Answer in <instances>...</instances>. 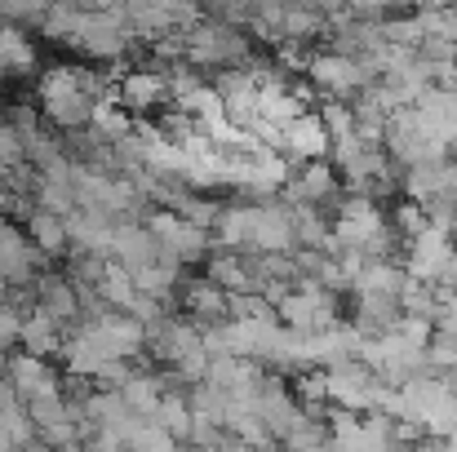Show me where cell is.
Returning a JSON list of instances; mask_svg holds the SVG:
<instances>
[{
    "label": "cell",
    "instance_id": "4316f807",
    "mask_svg": "<svg viewBox=\"0 0 457 452\" xmlns=\"http://www.w3.org/2000/svg\"><path fill=\"white\" fill-rule=\"evenodd\" d=\"M400 306H404L409 315H431V319H436L440 289H436L431 280H418V275H409V280H404V289H400Z\"/></svg>",
    "mask_w": 457,
    "mask_h": 452
},
{
    "label": "cell",
    "instance_id": "3957f363",
    "mask_svg": "<svg viewBox=\"0 0 457 452\" xmlns=\"http://www.w3.org/2000/svg\"><path fill=\"white\" fill-rule=\"evenodd\" d=\"M143 222L152 226V235L160 240V258H173V262L191 267V262H204V258L213 253V231L187 222L178 209H164V204H160V209H147Z\"/></svg>",
    "mask_w": 457,
    "mask_h": 452
},
{
    "label": "cell",
    "instance_id": "1f68e13d",
    "mask_svg": "<svg viewBox=\"0 0 457 452\" xmlns=\"http://www.w3.org/2000/svg\"><path fill=\"white\" fill-rule=\"evenodd\" d=\"M54 151H62V143H58L54 134H45V125H36V129H27V134H22V155H27L31 164L49 160Z\"/></svg>",
    "mask_w": 457,
    "mask_h": 452
},
{
    "label": "cell",
    "instance_id": "277c9868",
    "mask_svg": "<svg viewBox=\"0 0 457 452\" xmlns=\"http://www.w3.org/2000/svg\"><path fill=\"white\" fill-rule=\"evenodd\" d=\"M280 195H285L289 204H320L324 213H337L346 186H342L337 164H333L328 155H320V160H303L298 173H289V182H285Z\"/></svg>",
    "mask_w": 457,
    "mask_h": 452
},
{
    "label": "cell",
    "instance_id": "30bf717a",
    "mask_svg": "<svg viewBox=\"0 0 457 452\" xmlns=\"http://www.w3.org/2000/svg\"><path fill=\"white\" fill-rule=\"evenodd\" d=\"M120 103L134 116H152L160 103H169V76H164V67H134L120 80Z\"/></svg>",
    "mask_w": 457,
    "mask_h": 452
},
{
    "label": "cell",
    "instance_id": "8fae6325",
    "mask_svg": "<svg viewBox=\"0 0 457 452\" xmlns=\"http://www.w3.org/2000/svg\"><path fill=\"white\" fill-rule=\"evenodd\" d=\"M112 258L125 262L129 271L134 267H147L160 258V240L152 235V226L143 218H120L116 222V235H112Z\"/></svg>",
    "mask_w": 457,
    "mask_h": 452
},
{
    "label": "cell",
    "instance_id": "e0dca14e",
    "mask_svg": "<svg viewBox=\"0 0 457 452\" xmlns=\"http://www.w3.org/2000/svg\"><path fill=\"white\" fill-rule=\"evenodd\" d=\"M294 235L303 249H324V253H337V235H333V222L320 204H294Z\"/></svg>",
    "mask_w": 457,
    "mask_h": 452
},
{
    "label": "cell",
    "instance_id": "4fadbf2b",
    "mask_svg": "<svg viewBox=\"0 0 457 452\" xmlns=\"http://www.w3.org/2000/svg\"><path fill=\"white\" fill-rule=\"evenodd\" d=\"M351 298H355L351 324H355V333H364V337L391 333V328L400 324V315H404V306H400L395 293H351Z\"/></svg>",
    "mask_w": 457,
    "mask_h": 452
},
{
    "label": "cell",
    "instance_id": "484cf974",
    "mask_svg": "<svg viewBox=\"0 0 457 452\" xmlns=\"http://www.w3.org/2000/svg\"><path fill=\"white\" fill-rule=\"evenodd\" d=\"M178 444L155 417H138L134 426H129V435H125V448H138V452H169Z\"/></svg>",
    "mask_w": 457,
    "mask_h": 452
},
{
    "label": "cell",
    "instance_id": "8992f818",
    "mask_svg": "<svg viewBox=\"0 0 457 452\" xmlns=\"http://www.w3.org/2000/svg\"><path fill=\"white\" fill-rule=\"evenodd\" d=\"M85 328L98 333V341H103L107 355H120V359H143L147 355V324L138 315H129V310H116L112 306L107 315L85 319Z\"/></svg>",
    "mask_w": 457,
    "mask_h": 452
},
{
    "label": "cell",
    "instance_id": "f1b7e54d",
    "mask_svg": "<svg viewBox=\"0 0 457 452\" xmlns=\"http://www.w3.org/2000/svg\"><path fill=\"white\" fill-rule=\"evenodd\" d=\"M320 116H324L333 143L355 134V107H351V98H324V103H320Z\"/></svg>",
    "mask_w": 457,
    "mask_h": 452
},
{
    "label": "cell",
    "instance_id": "8d00e7d4",
    "mask_svg": "<svg viewBox=\"0 0 457 452\" xmlns=\"http://www.w3.org/2000/svg\"><path fill=\"white\" fill-rule=\"evenodd\" d=\"M85 9H107V13H125V4L129 0H80Z\"/></svg>",
    "mask_w": 457,
    "mask_h": 452
},
{
    "label": "cell",
    "instance_id": "6da1fadb",
    "mask_svg": "<svg viewBox=\"0 0 457 452\" xmlns=\"http://www.w3.org/2000/svg\"><path fill=\"white\" fill-rule=\"evenodd\" d=\"M36 103H40L49 125H58V129H89V116H94L98 98L85 94L80 67H45V76L36 80Z\"/></svg>",
    "mask_w": 457,
    "mask_h": 452
},
{
    "label": "cell",
    "instance_id": "2e32d148",
    "mask_svg": "<svg viewBox=\"0 0 457 452\" xmlns=\"http://www.w3.org/2000/svg\"><path fill=\"white\" fill-rule=\"evenodd\" d=\"M36 71V45L22 36V27L0 18V80H18Z\"/></svg>",
    "mask_w": 457,
    "mask_h": 452
},
{
    "label": "cell",
    "instance_id": "5bb4252c",
    "mask_svg": "<svg viewBox=\"0 0 457 452\" xmlns=\"http://www.w3.org/2000/svg\"><path fill=\"white\" fill-rule=\"evenodd\" d=\"M9 382L22 399L40 395V390H54L58 386V373L49 368V355H36V350H13L9 355Z\"/></svg>",
    "mask_w": 457,
    "mask_h": 452
},
{
    "label": "cell",
    "instance_id": "ac0fdd59",
    "mask_svg": "<svg viewBox=\"0 0 457 452\" xmlns=\"http://www.w3.org/2000/svg\"><path fill=\"white\" fill-rule=\"evenodd\" d=\"M27 235L36 240V249L45 253V258H62L67 249H71V235H67V218L62 213H49V209H31V218H27Z\"/></svg>",
    "mask_w": 457,
    "mask_h": 452
},
{
    "label": "cell",
    "instance_id": "83f0119b",
    "mask_svg": "<svg viewBox=\"0 0 457 452\" xmlns=\"http://www.w3.org/2000/svg\"><path fill=\"white\" fill-rule=\"evenodd\" d=\"M31 195H36V204H40V209H49V213H62V218L76 209V186H71V182L36 177V191H31Z\"/></svg>",
    "mask_w": 457,
    "mask_h": 452
},
{
    "label": "cell",
    "instance_id": "ffe728a7",
    "mask_svg": "<svg viewBox=\"0 0 457 452\" xmlns=\"http://www.w3.org/2000/svg\"><path fill=\"white\" fill-rule=\"evenodd\" d=\"M125 399H129V408L138 413V417H152L155 408H160V399L169 395V386H164V373H152V368H138L125 386Z\"/></svg>",
    "mask_w": 457,
    "mask_h": 452
},
{
    "label": "cell",
    "instance_id": "d6986e66",
    "mask_svg": "<svg viewBox=\"0 0 457 452\" xmlns=\"http://www.w3.org/2000/svg\"><path fill=\"white\" fill-rule=\"evenodd\" d=\"M134 111L125 107V103H116V98H98L94 103V116H89V129L103 138V143H120V138H129L134 134Z\"/></svg>",
    "mask_w": 457,
    "mask_h": 452
},
{
    "label": "cell",
    "instance_id": "d4e9b609",
    "mask_svg": "<svg viewBox=\"0 0 457 452\" xmlns=\"http://www.w3.org/2000/svg\"><path fill=\"white\" fill-rule=\"evenodd\" d=\"M391 226H395V231H400V240L409 244L413 235H422V231L431 226V218H427V204H422V200H409V195H395Z\"/></svg>",
    "mask_w": 457,
    "mask_h": 452
},
{
    "label": "cell",
    "instance_id": "836d02e7",
    "mask_svg": "<svg viewBox=\"0 0 457 452\" xmlns=\"http://www.w3.org/2000/svg\"><path fill=\"white\" fill-rule=\"evenodd\" d=\"M18 333H22V306H13L9 298H0V350L18 346Z\"/></svg>",
    "mask_w": 457,
    "mask_h": 452
},
{
    "label": "cell",
    "instance_id": "7a4b0ae2",
    "mask_svg": "<svg viewBox=\"0 0 457 452\" xmlns=\"http://www.w3.org/2000/svg\"><path fill=\"white\" fill-rule=\"evenodd\" d=\"M138 40V31L129 27L125 13H107V9H85L76 31L67 36L71 49H80L85 58H98V62H112V58H125V49Z\"/></svg>",
    "mask_w": 457,
    "mask_h": 452
},
{
    "label": "cell",
    "instance_id": "9a60e30c",
    "mask_svg": "<svg viewBox=\"0 0 457 452\" xmlns=\"http://www.w3.org/2000/svg\"><path fill=\"white\" fill-rule=\"evenodd\" d=\"M18 346H22V350H36V355H58V350H62V324L36 301V306L22 310Z\"/></svg>",
    "mask_w": 457,
    "mask_h": 452
},
{
    "label": "cell",
    "instance_id": "f35d334b",
    "mask_svg": "<svg viewBox=\"0 0 457 452\" xmlns=\"http://www.w3.org/2000/svg\"><path fill=\"white\" fill-rule=\"evenodd\" d=\"M449 0H409V9H445Z\"/></svg>",
    "mask_w": 457,
    "mask_h": 452
},
{
    "label": "cell",
    "instance_id": "7402d4cb",
    "mask_svg": "<svg viewBox=\"0 0 457 452\" xmlns=\"http://www.w3.org/2000/svg\"><path fill=\"white\" fill-rule=\"evenodd\" d=\"M80 13H85V4H80V0H54V4L36 18V31H40L45 40H62V45H67V36L76 31Z\"/></svg>",
    "mask_w": 457,
    "mask_h": 452
},
{
    "label": "cell",
    "instance_id": "9c48e42d",
    "mask_svg": "<svg viewBox=\"0 0 457 452\" xmlns=\"http://www.w3.org/2000/svg\"><path fill=\"white\" fill-rule=\"evenodd\" d=\"M178 306L187 310V319H195L200 328L209 324H222L231 315V293L213 280V275H195L178 289Z\"/></svg>",
    "mask_w": 457,
    "mask_h": 452
},
{
    "label": "cell",
    "instance_id": "e575fe53",
    "mask_svg": "<svg viewBox=\"0 0 457 452\" xmlns=\"http://www.w3.org/2000/svg\"><path fill=\"white\" fill-rule=\"evenodd\" d=\"M409 0H346V9L355 13V18H391V13H400Z\"/></svg>",
    "mask_w": 457,
    "mask_h": 452
},
{
    "label": "cell",
    "instance_id": "7c38bea8",
    "mask_svg": "<svg viewBox=\"0 0 457 452\" xmlns=\"http://www.w3.org/2000/svg\"><path fill=\"white\" fill-rule=\"evenodd\" d=\"M285 155L294 160V164H303V160H320V155H328L333 151V138H328V125H324V116L320 111H303V116H294L289 125H285Z\"/></svg>",
    "mask_w": 457,
    "mask_h": 452
},
{
    "label": "cell",
    "instance_id": "d6a6232c",
    "mask_svg": "<svg viewBox=\"0 0 457 452\" xmlns=\"http://www.w3.org/2000/svg\"><path fill=\"white\" fill-rule=\"evenodd\" d=\"M395 333L400 337H409L413 346H431V337H436V319L431 315H400V324H395Z\"/></svg>",
    "mask_w": 457,
    "mask_h": 452
},
{
    "label": "cell",
    "instance_id": "74e56055",
    "mask_svg": "<svg viewBox=\"0 0 457 452\" xmlns=\"http://www.w3.org/2000/svg\"><path fill=\"white\" fill-rule=\"evenodd\" d=\"M0 448H18V440H13V431L0 422Z\"/></svg>",
    "mask_w": 457,
    "mask_h": 452
},
{
    "label": "cell",
    "instance_id": "cb8c5ba5",
    "mask_svg": "<svg viewBox=\"0 0 457 452\" xmlns=\"http://www.w3.org/2000/svg\"><path fill=\"white\" fill-rule=\"evenodd\" d=\"M285 40H298V45H311L324 36V13L320 9H306V4H289L285 9Z\"/></svg>",
    "mask_w": 457,
    "mask_h": 452
},
{
    "label": "cell",
    "instance_id": "603a6c76",
    "mask_svg": "<svg viewBox=\"0 0 457 452\" xmlns=\"http://www.w3.org/2000/svg\"><path fill=\"white\" fill-rule=\"evenodd\" d=\"M98 293L107 298V306H116V310H125L129 301L138 298V284H134V271H129L125 262H116V258H107V271H103V280H98Z\"/></svg>",
    "mask_w": 457,
    "mask_h": 452
},
{
    "label": "cell",
    "instance_id": "ab89813d",
    "mask_svg": "<svg viewBox=\"0 0 457 452\" xmlns=\"http://www.w3.org/2000/svg\"><path fill=\"white\" fill-rule=\"evenodd\" d=\"M453 240H457V222H453Z\"/></svg>",
    "mask_w": 457,
    "mask_h": 452
},
{
    "label": "cell",
    "instance_id": "d590c367",
    "mask_svg": "<svg viewBox=\"0 0 457 452\" xmlns=\"http://www.w3.org/2000/svg\"><path fill=\"white\" fill-rule=\"evenodd\" d=\"M436 284H440V289H453V293H457V253L449 258V267L440 271V280H436Z\"/></svg>",
    "mask_w": 457,
    "mask_h": 452
},
{
    "label": "cell",
    "instance_id": "5b68a950",
    "mask_svg": "<svg viewBox=\"0 0 457 452\" xmlns=\"http://www.w3.org/2000/svg\"><path fill=\"white\" fill-rule=\"evenodd\" d=\"M306 76L328 94V98H355L364 85H373L378 76L369 71V62L351 58V53H337V49H315L311 62H306Z\"/></svg>",
    "mask_w": 457,
    "mask_h": 452
},
{
    "label": "cell",
    "instance_id": "44dd1931",
    "mask_svg": "<svg viewBox=\"0 0 457 452\" xmlns=\"http://www.w3.org/2000/svg\"><path fill=\"white\" fill-rule=\"evenodd\" d=\"M155 422L178 440V444H191V426H195V413H191V404H187V395L182 390H169L164 399H160V408L152 413Z\"/></svg>",
    "mask_w": 457,
    "mask_h": 452
},
{
    "label": "cell",
    "instance_id": "52a82bcc",
    "mask_svg": "<svg viewBox=\"0 0 457 452\" xmlns=\"http://www.w3.org/2000/svg\"><path fill=\"white\" fill-rule=\"evenodd\" d=\"M457 253V240L453 231H440V226H427L422 235H413L409 240V249H404V271L409 275H418V280H440V271L449 267V258Z\"/></svg>",
    "mask_w": 457,
    "mask_h": 452
},
{
    "label": "cell",
    "instance_id": "f546056e",
    "mask_svg": "<svg viewBox=\"0 0 457 452\" xmlns=\"http://www.w3.org/2000/svg\"><path fill=\"white\" fill-rule=\"evenodd\" d=\"M427 364H431V373L457 377V337L436 333V337H431V346H427Z\"/></svg>",
    "mask_w": 457,
    "mask_h": 452
},
{
    "label": "cell",
    "instance_id": "4dcf8cb0",
    "mask_svg": "<svg viewBox=\"0 0 457 452\" xmlns=\"http://www.w3.org/2000/svg\"><path fill=\"white\" fill-rule=\"evenodd\" d=\"M328 444V417H306L298 431L285 435V448H324Z\"/></svg>",
    "mask_w": 457,
    "mask_h": 452
},
{
    "label": "cell",
    "instance_id": "ba28073f",
    "mask_svg": "<svg viewBox=\"0 0 457 452\" xmlns=\"http://www.w3.org/2000/svg\"><path fill=\"white\" fill-rule=\"evenodd\" d=\"M373 386H378V373L364 359H342L328 368V404L364 413L373 404Z\"/></svg>",
    "mask_w": 457,
    "mask_h": 452
}]
</instances>
